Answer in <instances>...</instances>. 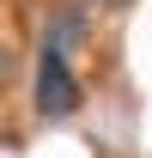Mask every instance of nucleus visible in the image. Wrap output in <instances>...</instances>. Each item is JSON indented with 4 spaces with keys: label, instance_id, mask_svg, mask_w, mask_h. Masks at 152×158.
Masks as SVG:
<instances>
[{
    "label": "nucleus",
    "instance_id": "f257e3e1",
    "mask_svg": "<svg viewBox=\"0 0 152 158\" xmlns=\"http://www.w3.org/2000/svg\"><path fill=\"white\" fill-rule=\"evenodd\" d=\"M79 110V79L67 73V61H61V49L49 43L37 55V116L43 122H67Z\"/></svg>",
    "mask_w": 152,
    "mask_h": 158
},
{
    "label": "nucleus",
    "instance_id": "f03ea898",
    "mask_svg": "<svg viewBox=\"0 0 152 158\" xmlns=\"http://www.w3.org/2000/svg\"><path fill=\"white\" fill-rule=\"evenodd\" d=\"M110 6H134V0H110Z\"/></svg>",
    "mask_w": 152,
    "mask_h": 158
}]
</instances>
